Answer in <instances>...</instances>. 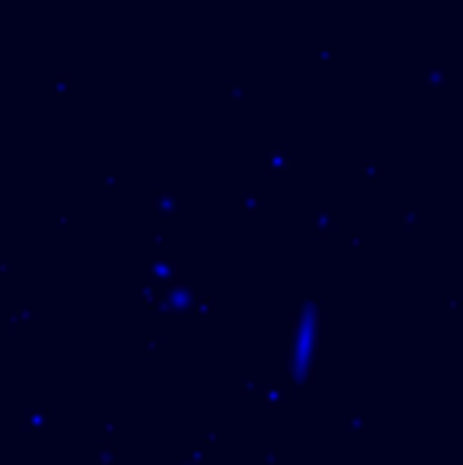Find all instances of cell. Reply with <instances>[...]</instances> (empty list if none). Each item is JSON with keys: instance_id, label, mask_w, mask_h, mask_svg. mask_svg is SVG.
Masks as SVG:
<instances>
[{"instance_id": "cell-5", "label": "cell", "mask_w": 463, "mask_h": 465, "mask_svg": "<svg viewBox=\"0 0 463 465\" xmlns=\"http://www.w3.org/2000/svg\"><path fill=\"white\" fill-rule=\"evenodd\" d=\"M55 90L63 96L66 93V76H55Z\"/></svg>"}, {"instance_id": "cell-3", "label": "cell", "mask_w": 463, "mask_h": 465, "mask_svg": "<svg viewBox=\"0 0 463 465\" xmlns=\"http://www.w3.org/2000/svg\"><path fill=\"white\" fill-rule=\"evenodd\" d=\"M55 229H69V212L66 209L55 212Z\"/></svg>"}, {"instance_id": "cell-2", "label": "cell", "mask_w": 463, "mask_h": 465, "mask_svg": "<svg viewBox=\"0 0 463 465\" xmlns=\"http://www.w3.org/2000/svg\"><path fill=\"white\" fill-rule=\"evenodd\" d=\"M19 313H14V310H6V332L11 335V332H17V327H19Z\"/></svg>"}, {"instance_id": "cell-4", "label": "cell", "mask_w": 463, "mask_h": 465, "mask_svg": "<svg viewBox=\"0 0 463 465\" xmlns=\"http://www.w3.org/2000/svg\"><path fill=\"white\" fill-rule=\"evenodd\" d=\"M96 463H115V449H104V452H98Z\"/></svg>"}, {"instance_id": "cell-6", "label": "cell", "mask_w": 463, "mask_h": 465, "mask_svg": "<svg viewBox=\"0 0 463 465\" xmlns=\"http://www.w3.org/2000/svg\"><path fill=\"white\" fill-rule=\"evenodd\" d=\"M11 270H14V264L6 261V258H0V272H11Z\"/></svg>"}, {"instance_id": "cell-1", "label": "cell", "mask_w": 463, "mask_h": 465, "mask_svg": "<svg viewBox=\"0 0 463 465\" xmlns=\"http://www.w3.org/2000/svg\"><path fill=\"white\" fill-rule=\"evenodd\" d=\"M50 425V411L47 408H22L17 422L19 432H41Z\"/></svg>"}]
</instances>
